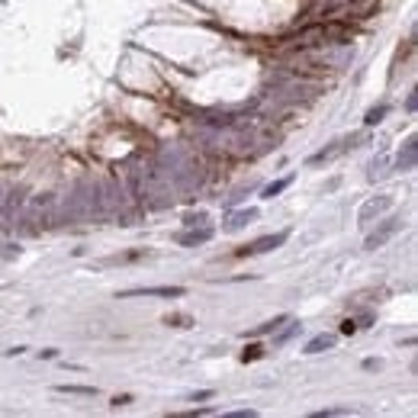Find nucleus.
Listing matches in <instances>:
<instances>
[{"label":"nucleus","instance_id":"nucleus-1","mask_svg":"<svg viewBox=\"0 0 418 418\" xmlns=\"http://www.w3.org/2000/svg\"><path fill=\"white\" fill-rule=\"evenodd\" d=\"M59 206H61L59 196H36V200L26 203L23 222H33V232H36V229H49V226H55V222L61 219Z\"/></svg>","mask_w":418,"mask_h":418},{"label":"nucleus","instance_id":"nucleus-2","mask_svg":"<svg viewBox=\"0 0 418 418\" xmlns=\"http://www.w3.org/2000/svg\"><path fill=\"white\" fill-rule=\"evenodd\" d=\"M399 229H402V219H396V216H393V219H386V222H383L380 229H376V232H370V235H367V248L373 251V248H380V245H386L396 232H399Z\"/></svg>","mask_w":418,"mask_h":418},{"label":"nucleus","instance_id":"nucleus-3","mask_svg":"<svg viewBox=\"0 0 418 418\" xmlns=\"http://www.w3.org/2000/svg\"><path fill=\"white\" fill-rule=\"evenodd\" d=\"M290 238V232H277V235H264V238H258V242L251 245V248H242L238 254H268V251L280 248V245Z\"/></svg>","mask_w":418,"mask_h":418},{"label":"nucleus","instance_id":"nucleus-4","mask_svg":"<svg viewBox=\"0 0 418 418\" xmlns=\"http://www.w3.org/2000/svg\"><path fill=\"white\" fill-rule=\"evenodd\" d=\"M184 293V286H135V290H123V296H171V300H177Z\"/></svg>","mask_w":418,"mask_h":418},{"label":"nucleus","instance_id":"nucleus-5","mask_svg":"<svg viewBox=\"0 0 418 418\" xmlns=\"http://www.w3.org/2000/svg\"><path fill=\"white\" fill-rule=\"evenodd\" d=\"M348 145H351V139H344V142H332V148H325V151H318V155H312L309 164H322V161L338 158V155H344V148H348Z\"/></svg>","mask_w":418,"mask_h":418},{"label":"nucleus","instance_id":"nucleus-6","mask_svg":"<svg viewBox=\"0 0 418 418\" xmlns=\"http://www.w3.org/2000/svg\"><path fill=\"white\" fill-rule=\"evenodd\" d=\"M212 238V229H200V232H184V235H177V242L180 245H203Z\"/></svg>","mask_w":418,"mask_h":418},{"label":"nucleus","instance_id":"nucleus-7","mask_svg":"<svg viewBox=\"0 0 418 418\" xmlns=\"http://www.w3.org/2000/svg\"><path fill=\"white\" fill-rule=\"evenodd\" d=\"M383 209H389V196H383V200H370L367 206L360 209V222H367V219L373 216V212H376V216H380Z\"/></svg>","mask_w":418,"mask_h":418},{"label":"nucleus","instance_id":"nucleus-8","mask_svg":"<svg viewBox=\"0 0 418 418\" xmlns=\"http://www.w3.org/2000/svg\"><path fill=\"white\" fill-rule=\"evenodd\" d=\"M334 338L332 334H316L309 344H306V354H318V351H325V348H332Z\"/></svg>","mask_w":418,"mask_h":418},{"label":"nucleus","instance_id":"nucleus-9","mask_svg":"<svg viewBox=\"0 0 418 418\" xmlns=\"http://www.w3.org/2000/svg\"><path fill=\"white\" fill-rule=\"evenodd\" d=\"M412 164H415V139H409V145H405V155H399V171H409Z\"/></svg>","mask_w":418,"mask_h":418},{"label":"nucleus","instance_id":"nucleus-10","mask_svg":"<svg viewBox=\"0 0 418 418\" xmlns=\"http://www.w3.org/2000/svg\"><path fill=\"white\" fill-rule=\"evenodd\" d=\"M293 184V177H284V180H277V184H270V187H264V200H274L277 193H284L286 187Z\"/></svg>","mask_w":418,"mask_h":418},{"label":"nucleus","instance_id":"nucleus-11","mask_svg":"<svg viewBox=\"0 0 418 418\" xmlns=\"http://www.w3.org/2000/svg\"><path fill=\"white\" fill-rule=\"evenodd\" d=\"M254 216H258V212H254V209H245V212H238V216H235L232 222H229V229H232V232H235V229L248 226V222H251V219H254Z\"/></svg>","mask_w":418,"mask_h":418},{"label":"nucleus","instance_id":"nucleus-12","mask_svg":"<svg viewBox=\"0 0 418 418\" xmlns=\"http://www.w3.org/2000/svg\"><path fill=\"white\" fill-rule=\"evenodd\" d=\"M261 354H264V348H261V344H251V348H245L242 360H245V364H248V360H258Z\"/></svg>","mask_w":418,"mask_h":418},{"label":"nucleus","instance_id":"nucleus-13","mask_svg":"<svg viewBox=\"0 0 418 418\" xmlns=\"http://www.w3.org/2000/svg\"><path fill=\"white\" fill-rule=\"evenodd\" d=\"M61 393H77V396H93V386H59Z\"/></svg>","mask_w":418,"mask_h":418},{"label":"nucleus","instance_id":"nucleus-14","mask_svg":"<svg viewBox=\"0 0 418 418\" xmlns=\"http://www.w3.org/2000/svg\"><path fill=\"white\" fill-rule=\"evenodd\" d=\"M284 322H286V316H277L274 322H268V325H261V328H258V332H254V334H268V332H274L277 325H284Z\"/></svg>","mask_w":418,"mask_h":418},{"label":"nucleus","instance_id":"nucleus-15","mask_svg":"<svg viewBox=\"0 0 418 418\" xmlns=\"http://www.w3.org/2000/svg\"><path fill=\"white\" fill-rule=\"evenodd\" d=\"M386 116V107H376V109H370V113H367V125H376V123H380V119H383Z\"/></svg>","mask_w":418,"mask_h":418},{"label":"nucleus","instance_id":"nucleus-16","mask_svg":"<svg viewBox=\"0 0 418 418\" xmlns=\"http://www.w3.org/2000/svg\"><path fill=\"white\" fill-rule=\"evenodd\" d=\"M334 415H351V409H325V412H316V418H334Z\"/></svg>","mask_w":418,"mask_h":418},{"label":"nucleus","instance_id":"nucleus-17","mask_svg":"<svg viewBox=\"0 0 418 418\" xmlns=\"http://www.w3.org/2000/svg\"><path fill=\"white\" fill-rule=\"evenodd\" d=\"M184 322H190L187 316H167L164 318V325H184Z\"/></svg>","mask_w":418,"mask_h":418},{"label":"nucleus","instance_id":"nucleus-18","mask_svg":"<svg viewBox=\"0 0 418 418\" xmlns=\"http://www.w3.org/2000/svg\"><path fill=\"white\" fill-rule=\"evenodd\" d=\"M341 332H344V334H354V332H357V325H354L351 318H348V322H344V325H341Z\"/></svg>","mask_w":418,"mask_h":418},{"label":"nucleus","instance_id":"nucleus-19","mask_svg":"<svg viewBox=\"0 0 418 418\" xmlns=\"http://www.w3.org/2000/svg\"><path fill=\"white\" fill-rule=\"evenodd\" d=\"M129 402H132V396H116V399H113V405H129Z\"/></svg>","mask_w":418,"mask_h":418},{"label":"nucleus","instance_id":"nucleus-20","mask_svg":"<svg viewBox=\"0 0 418 418\" xmlns=\"http://www.w3.org/2000/svg\"><path fill=\"white\" fill-rule=\"evenodd\" d=\"M203 399H212V393H209V389H203V393L193 396V402H203Z\"/></svg>","mask_w":418,"mask_h":418}]
</instances>
